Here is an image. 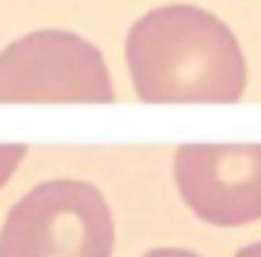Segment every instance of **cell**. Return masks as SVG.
<instances>
[{"label": "cell", "instance_id": "6da1fadb", "mask_svg": "<svg viewBox=\"0 0 261 257\" xmlns=\"http://www.w3.org/2000/svg\"><path fill=\"white\" fill-rule=\"evenodd\" d=\"M127 70L144 104H234L248 87L245 53L224 20L168 4L127 31Z\"/></svg>", "mask_w": 261, "mask_h": 257}, {"label": "cell", "instance_id": "7a4b0ae2", "mask_svg": "<svg viewBox=\"0 0 261 257\" xmlns=\"http://www.w3.org/2000/svg\"><path fill=\"white\" fill-rule=\"evenodd\" d=\"M114 217L94 184L44 181L10 207L0 257H111Z\"/></svg>", "mask_w": 261, "mask_h": 257}, {"label": "cell", "instance_id": "3957f363", "mask_svg": "<svg viewBox=\"0 0 261 257\" xmlns=\"http://www.w3.org/2000/svg\"><path fill=\"white\" fill-rule=\"evenodd\" d=\"M108 64L70 31H37L0 53V104H114Z\"/></svg>", "mask_w": 261, "mask_h": 257}, {"label": "cell", "instance_id": "277c9868", "mask_svg": "<svg viewBox=\"0 0 261 257\" xmlns=\"http://www.w3.org/2000/svg\"><path fill=\"white\" fill-rule=\"evenodd\" d=\"M177 194L204 224L261 220V144H185L174 154Z\"/></svg>", "mask_w": 261, "mask_h": 257}, {"label": "cell", "instance_id": "5b68a950", "mask_svg": "<svg viewBox=\"0 0 261 257\" xmlns=\"http://www.w3.org/2000/svg\"><path fill=\"white\" fill-rule=\"evenodd\" d=\"M23 157H27V144H0V187L17 174Z\"/></svg>", "mask_w": 261, "mask_h": 257}, {"label": "cell", "instance_id": "8992f818", "mask_svg": "<svg viewBox=\"0 0 261 257\" xmlns=\"http://www.w3.org/2000/svg\"><path fill=\"white\" fill-rule=\"evenodd\" d=\"M144 257H201V254L185 250V247H158V250H147Z\"/></svg>", "mask_w": 261, "mask_h": 257}, {"label": "cell", "instance_id": "52a82bcc", "mask_svg": "<svg viewBox=\"0 0 261 257\" xmlns=\"http://www.w3.org/2000/svg\"><path fill=\"white\" fill-rule=\"evenodd\" d=\"M234 257H261V241H254V244H248V247H241Z\"/></svg>", "mask_w": 261, "mask_h": 257}]
</instances>
